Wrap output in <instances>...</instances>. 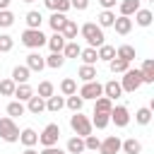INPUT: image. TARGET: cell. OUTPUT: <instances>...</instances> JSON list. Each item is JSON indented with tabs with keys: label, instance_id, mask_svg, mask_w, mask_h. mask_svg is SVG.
<instances>
[{
	"label": "cell",
	"instance_id": "74e56055",
	"mask_svg": "<svg viewBox=\"0 0 154 154\" xmlns=\"http://www.w3.org/2000/svg\"><path fill=\"white\" fill-rule=\"evenodd\" d=\"M65 19H67V17H65V12H53V14H51V19H48V24H51V29H53V31H60V29H63V24H65Z\"/></svg>",
	"mask_w": 154,
	"mask_h": 154
},
{
	"label": "cell",
	"instance_id": "4dcf8cb0",
	"mask_svg": "<svg viewBox=\"0 0 154 154\" xmlns=\"http://www.w3.org/2000/svg\"><path fill=\"white\" fill-rule=\"evenodd\" d=\"M96 103H94V111H99V113H111V108H113V101L108 99V96H99V99H94Z\"/></svg>",
	"mask_w": 154,
	"mask_h": 154
},
{
	"label": "cell",
	"instance_id": "1f68e13d",
	"mask_svg": "<svg viewBox=\"0 0 154 154\" xmlns=\"http://www.w3.org/2000/svg\"><path fill=\"white\" fill-rule=\"evenodd\" d=\"M41 22H43L41 12H36V10L26 12V29H41Z\"/></svg>",
	"mask_w": 154,
	"mask_h": 154
},
{
	"label": "cell",
	"instance_id": "f907efd6",
	"mask_svg": "<svg viewBox=\"0 0 154 154\" xmlns=\"http://www.w3.org/2000/svg\"><path fill=\"white\" fill-rule=\"evenodd\" d=\"M10 2H12V0H0V10H7V7H10Z\"/></svg>",
	"mask_w": 154,
	"mask_h": 154
},
{
	"label": "cell",
	"instance_id": "f546056e",
	"mask_svg": "<svg viewBox=\"0 0 154 154\" xmlns=\"http://www.w3.org/2000/svg\"><path fill=\"white\" fill-rule=\"evenodd\" d=\"M34 94H38L41 99H48V96H53V94H55V87H53V82L43 79V82H38V89H36Z\"/></svg>",
	"mask_w": 154,
	"mask_h": 154
},
{
	"label": "cell",
	"instance_id": "ee69618b",
	"mask_svg": "<svg viewBox=\"0 0 154 154\" xmlns=\"http://www.w3.org/2000/svg\"><path fill=\"white\" fill-rule=\"evenodd\" d=\"M14 82H12V77L10 79H0V96H12L14 94Z\"/></svg>",
	"mask_w": 154,
	"mask_h": 154
},
{
	"label": "cell",
	"instance_id": "9c48e42d",
	"mask_svg": "<svg viewBox=\"0 0 154 154\" xmlns=\"http://www.w3.org/2000/svg\"><path fill=\"white\" fill-rule=\"evenodd\" d=\"M120 152V137L108 135L101 144H99V154H118Z\"/></svg>",
	"mask_w": 154,
	"mask_h": 154
},
{
	"label": "cell",
	"instance_id": "4fadbf2b",
	"mask_svg": "<svg viewBox=\"0 0 154 154\" xmlns=\"http://www.w3.org/2000/svg\"><path fill=\"white\" fill-rule=\"evenodd\" d=\"M120 94H123V87H120V82H116V79H108V82L103 84V96H108L111 101H116Z\"/></svg>",
	"mask_w": 154,
	"mask_h": 154
},
{
	"label": "cell",
	"instance_id": "681fc988",
	"mask_svg": "<svg viewBox=\"0 0 154 154\" xmlns=\"http://www.w3.org/2000/svg\"><path fill=\"white\" fill-rule=\"evenodd\" d=\"M116 2H118V0H99V5H101L103 10H111V7H116Z\"/></svg>",
	"mask_w": 154,
	"mask_h": 154
},
{
	"label": "cell",
	"instance_id": "6da1fadb",
	"mask_svg": "<svg viewBox=\"0 0 154 154\" xmlns=\"http://www.w3.org/2000/svg\"><path fill=\"white\" fill-rule=\"evenodd\" d=\"M79 34L84 36V41L89 43V48H99L101 43H106V36H103V29L96 24V22H87L79 26Z\"/></svg>",
	"mask_w": 154,
	"mask_h": 154
},
{
	"label": "cell",
	"instance_id": "7402d4cb",
	"mask_svg": "<svg viewBox=\"0 0 154 154\" xmlns=\"http://www.w3.org/2000/svg\"><path fill=\"white\" fill-rule=\"evenodd\" d=\"M67 154H82L84 152V137H79V135H75V137H70L67 140V149H65Z\"/></svg>",
	"mask_w": 154,
	"mask_h": 154
},
{
	"label": "cell",
	"instance_id": "f1b7e54d",
	"mask_svg": "<svg viewBox=\"0 0 154 154\" xmlns=\"http://www.w3.org/2000/svg\"><path fill=\"white\" fill-rule=\"evenodd\" d=\"M96 55H99V60L111 63V60L116 58V48H113V46H108V43H101V46H99V51H96Z\"/></svg>",
	"mask_w": 154,
	"mask_h": 154
},
{
	"label": "cell",
	"instance_id": "cb8c5ba5",
	"mask_svg": "<svg viewBox=\"0 0 154 154\" xmlns=\"http://www.w3.org/2000/svg\"><path fill=\"white\" fill-rule=\"evenodd\" d=\"M96 19H99L96 24H99L101 29H108V26H113V22H116V12H113V10H101V14H99Z\"/></svg>",
	"mask_w": 154,
	"mask_h": 154
},
{
	"label": "cell",
	"instance_id": "f6af8a7d",
	"mask_svg": "<svg viewBox=\"0 0 154 154\" xmlns=\"http://www.w3.org/2000/svg\"><path fill=\"white\" fill-rule=\"evenodd\" d=\"M14 46V38L10 34H0V53H10Z\"/></svg>",
	"mask_w": 154,
	"mask_h": 154
},
{
	"label": "cell",
	"instance_id": "7a4b0ae2",
	"mask_svg": "<svg viewBox=\"0 0 154 154\" xmlns=\"http://www.w3.org/2000/svg\"><path fill=\"white\" fill-rule=\"evenodd\" d=\"M70 128L75 130V135H79V137H87V135H91V120L87 118V116H82V111H75V116H70Z\"/></svg>",
	"mask_w": 154,
	"mask_h": 154
},
{
	"label": "cell",
	"instance_id": "c3c4849f",
	"mask_svg": "<svg viewBox=\"0 0 154 154\" xmlns=\"http://www.w3.org/2000/svg\"><path fill=\"white\" fill-rule=\"evenodd\" d=\"M38 154H67V152H63L60 147H55V144H53V147H43Z\"/></svg>",
	"mask_w": 154,
	"mask_h": 154
},
{
	"label": "cell",
	"instance_id": "277c9868",
	"mask_svg": "<svg viewBox=\"0 0 154 154\" xmlns=\"http://www.w3.org/2000/svg\"><path fill=\"white\" fill-rule=\"evenodd\" d=\"M22 43H24L26 48L36 51V48L46 46V36H43L41 29H24V31H22Z\"/></svg>",
	"mask_w": 154,
	"mask_h": 154
},
{
	"label": "cell",
	"instance_id": "d6a6232c",
	"mask_svg": "<svg viewBox=\"0 0 154 154\" xmlns=\"http://www.w3.org/2000/svg\"><path fill=\"white\" fill-rule=\"evenodd\" d=\"M135 55H137V53H135V48H132V46H128V43H125V46H120V48H116V58H123V60H128V63H132V60H135Z\"/></svg>",
	"mask_w": 154,
	"mask_h": 154
},
{
	"label": "cell",
	"instance_id": "3957f363",
	"mask_svg": "<svg viewBox=\"0 0 154 154\" xmlns=\"http://www.w3.org/2000/svg\"><path fill=\"white\" fill-rule=\"evenodd\" d=\"M0 140H5V142H17L19 140V128H17V123H14V118H0Z\"/></svg>",
	"mask_w": 154,
	"mask_h": 154
},
{
	"label": "cell",
	"instance_id": "ac0fdd59",
	"mask_svg": "<svg viewBox=\"0 0 154 154\" xmlns=\"http://www.w3.org/2000/svg\"><path fill=\"white\" fill-rule=\"evenodd\" d=\"M29 75H31V70L26 65H17L12 70V82L14 84H24V82H29Z\"/></svg>",
	"mask_w": 154,
	"mask_h": 154
},
{
	"label": "cell",
	"instance_id": "d4e9b609",
	"mask_svg": "<svg viewBox=\"0 0 154 154\" xmlns=\"http://www.w3.org/2000/svg\"><path fill=\"white\" fill-rule=\"evenodd\" d=\"M140 10V0H120V14L123 17H132Z\"/></svg>",
	"mask_w": 154,
	"mask_h": 154
},
{
	"label": "cell",
	"instance_id": "f5cc1de1",
	"mask_svg": "<svg viewBox=\"0 0 154 154\" xmlns=\"http://www.w3.org/2000/svg\"><path fill=\"white\" fill-rule=\"evenodd\" d=\"M22 2H36V0H22Z\"/></svg>",
	"mask_w": 154,
	"mask_h": 154
},
{
	"label": "cell",
	"instance_id": "484cf974",
	"mask_svg": "<svg viewBox=\"0 0 154 154\" xmlns=\"http://www.w3.org/2000/svg\"><path fill=\"white\" fill-rule=\"evenodd\" d=\"M79 51H82V46H79L77 41H65V46H63L65 60H67V58H79Z\"/></svg>",
	"mask_w": 154,
	"mask_h": 154
},
{
	"label": "cell",
	"instance_id": "d6986e66",
	"mask_svg": "<svg viewBox=\"0 0 154 154\" xmlns=\"http://www.w3.org/2000/svg\"><path fill=\"white\" fill-rule=\"evenodd\" d=\"M77 77H79L82 82H91V79H96V77H99L96 65H82V67L77 70Z\"/></svg>",
	"mask_w": 154,
	"mask_h": 154
},
{
	"label": "cell",
	"instance_id": "83f0119b",
	"mask_svg": "<svg viewBox=\"0 0 154 154\" xmlns=\"http://www.w3.org/2000/svg\"><path fill=\"white\" fill-rule=\"evenodd\" d=\"M152 19H154L152 10H142V7H140V10L135 12V22H137L140 26H149V24H152Z\"/></svg>",
	"mask_w": 154,
	"mask_h": 154
},
{
	"label": "cell",
	"instance_id": "e575fe53",
	"mask_svg": "<svg viewBox=\"0 0 154 154\" xmlns=\"http://www.w3.org/2000/svg\"><path fill=\"white\" fill-rule=\"evenodd\" d=\"M65 65V55L63 53H51L48 58H46V67H51V70H58V67H63Z\"/></svg>",
	"mask_w": 154,
	"mask_h": 154
},
{
	"label": "cell",
	"instance_id": "bcb514c9",
	"mask_svg": "<svg viewBox=\"0 0 154 154\" xmlns=\"http://www.w3.org/2000/svg\"><path fill=\"white\" fill-rule=\"evenodd\" d=\"M12 24H14V14H12L10 10H0V26L7 29V26H12Z\"/></svg>",
	"mask_w": 154,
	"mask_h": 154
},
{
	"label": "cell",
	"instance_id": "5bb4252c",
	"mask_svg": "<svg viewBox=\"0 0 154 154\" xmlns=\"http://www.w3.org/2000/svg\"><path fill=\"white\" fill-rule=\"evenodd\" d=\"M26 111H29V113H34V116L43 113V111H46V99H41L38 94H34V96L26 101Z\"/></svg>",
	"mask_w": 154,
	"mask_h": 154
},
{
	"label": "cell",
	"instance_id": "603a6c76",
	"mask_svg": "<svg viewBox=\"0 0 154 154\" xmlns=\"http://www.w3.org/2000/svg\"><path fill=\"white\" fill-rule=\"evenodd\" d=\"M120 149H123L125 154H140V152H142V142L135 140V137H128L125 142H120Z\"/></svg>",
	"mask_w": 154,
	"mask_h": 154
},
{
	"label": "cell",
	"instance_id": "ffe728a7",
	"mask_svg": "<svg viewBox=\"0 0 154 154\" xmlns=\"http://www.w3.org/2000/svg\"><path fill=\"white\" fill-rule=\"evenodd\" d=\"M12 96H17V101H29L34 96V89L29 87V82H24V84H17L14 87V94Z\"/></svg>",
	"mask_w": 154,
	"mask_h": 154
},
{
	"label": "cell",
	"instance_id": "11a10c76",
	"mask_svg": "<svg viewBox=\"0 0 154 154\" xmlns=\"http://www.w3.org/2000/svg\"><path fill=\"white\" fill-rule=\"evenodd\" d=\"M82 154H84V152H82Z\"/></svg>",
	"mask_w": 154,
	"mask_h": 154
},
{
	"label": "cell",
	"instance_id": "8d00e7d4",
	"mask_svg": "<svg viewBox=\"0 0 154 154\" xmlns=\"http://www.w3.org/2000/svg\"><path fill=\"white\" fill-rule=\"evenodd\" d=\"M108 123H111V116H108V113H99V111H94V118H91V128H99V130H103Z\"/></svg>",
	"mask_w": 154,
	"mask_h": 154
},
{
	"label": "cell",
	"instance_id": "52a82bcc",
	"mask_svg": "<svg viewBox=\"0 0 154 154\" xmlns=\"http://www.w3.org/2000/svg\"><path fill=\"white\" fill-rule=\"evenodd\" d=\"M103 94V84H99V79H91V82H84L82 89H79V96L82 99H99Z\"/></svg>",
	"mask_w": 154,
	"mask_h": 154
},
{
	"label": "cell",
	"instance_id": "f35d334b",
	"mask_svg": "<svg viewBox=\"0 0 154 154\" xmlns=\"http://www.w3.org/2000/svg\"><path fill=\"white\" fill-rule=\"evenodd\" d=\"M108 67H111V72H113V75H118V72L130 70V63H128V60H123V58H113V60L108 63Z\"/></svg>",
	"mask_w": 154,
	"mask_h": 154
},
{
	"label": "cell",
	"instance_id": "e0dca14e",
	"mask_svg": "<svg viewBox=\"0 0 154 154\" xmlns=\"http://www.w3.org/2000/svg\"><path fill=\"white\" fill-rule=\"evenodd\" d=\"M46 43H48L51 53H63L65 38H63V34H60V31H53V36H51V38H46Z\"/></svg>",
	"mask_w": 154,
	"mask_h": 154
},
{
	"label": "cell",
	"instance_id": "7c38bea8",
	"mask_svg": "<svg viewBox=\"0 0 154 154\" xmlns=\"http://www.w3.org/2000/svg\"><path fill=\"white\" fill-rule=\"evenodd\" d=\"M60 34H63V38H65V41H75V38H77V34H79L77 22H75V19H65V24H63Z\"/></svg>",
	"mask_w": 154,
	"mask_h": 154
},
{
	"label": "cell",
	"instance_id": "4316f807",
	"mask_svg": "<svg viewBox=\"0 0 154 154\" xmlns=\"http://www.w3.org/2000/svg\"><path fill=\"white\" fill-rule=\"evenodd\" d=\"M43 5L51 12H67L70 10V0H43Z\"/></svg>",
	"mask_w": 154,
	"mask_h": 154
},
{
	"label": "cell",
	"instance_id": "ba28073f",
	"mask_svg": "<svg viewBox=\"0 0 154 154\" xmlns=\"http://www.w3.org/2000/svg\"><path fill=\"white\" fill-rule=\"evenodd\" d=\"M108 116H111V123H116V128H125L130 123V111L125 106H113Z\"/></svg>",
	"mask_w": 154,
	"mask_h": 154
},
{
	"label": "cell",
	"instance_id": "8fae6325",
	"mask_svg": "<svg viewBox=\"0 0 154 154\" xmlns=\"http://www.w3.org/2000/svg\"><path fill=\"white\" fill-rule=\"evenodd\" d=\"M26 67H29L31 72H41V70L46 67V58H43L41 53H36V51H34V53H29V55H26Z\"/></svg>",
	"mask_w": 154,
	"mask_h": 154
},
{
	"label": "cell",
	"instance_id": "816d5d0a",
	"mask_svg": "<svg viewBox=\"0 0 154 154\" xmlns=\"http://www.w3.org/2000/svg\"><path fill=\"white\" fill-rule=\"evenodd\" d=\"M24 154H38V152H34V147H26V149H24Z\"/></svg>",
	"mask_w": 154,
	"mask_h": 154
},
{
	"label": "cell",
	"instance_id": "5b68a950",
	"mask_svg": "<svg viewBox=\"0 0 154 154\" xmlns=\"http://www.w3.org/2000/svg\"><path fill=\"white\" fill-rule=\"evenodd\" d=\"M123 75H125V77L120 79V87H123V91H128V94H135V91L142 87V72H140V70H125Z\"/></svg>",
	"mask_w": 154,
	"mask_h": 154
},
{
	"label": "cell",
	"instance_id": "9a60e30c",
	"mask_svg": "<svg viewBox=\"0 0 154 154\" xmlns=\"http://www.w3.org/2000/svg\"><path fill=\"white\" fill-rule=\"evenodd\" d=\"M19 142H22L24 147H34V144H38V132H36L34 128H24V130L19 132Z\"/></svg>",
	"mask_w": 154,
	"mask_h": 154
},
{
	"label": "cell",
	"instance_id": "ab89813d",
	"mask_svg": "<svg viewBox=\"0 0 154 154\" xmlns=\"http://www.w3.org/2000/svg\"><path fill=\"white\" fill-rule=\"evenodd\" d=\"M82 103H84V99L79 96V94H70L67 99H65V106L75 113V111H82Z\"/></svg>",
	"mask_w": 154,
	"mask_h": 154
},
{
	"label": "cell",
	"instance_id": "db71d44e",
	"mask_svg": "<svg viewBox=\"0 0 154 154\" xmlns=\"http://www.w3.org/2000/svg\"><path fill=\"white\" fill-rule=\"evenodd\" d=\"M147 2H154V0H147Z\"/></svg>",
	"mask_w": 154,
	"mask_h": 154
},
{
	"label": "cell",
	"instance_id": "7dc6e473",
	"mask_svg": "<svg viewBox=\"0 0 154 154\" xmlns=\"http://www.w3.org/2000/svg\"><path fill=\"white\" fill-rule=\"evenodd\" d=\"M70 7H75V10H87L89 7V0H70Z\"/></svg>",
	"mask_w": 154,
	"mask_h": 154
},
{
	"label": "cell",
	"instance_id": "7bdbcfd3",
	"mask_svg": "<svg viewBox=\"0 0 154 154\" xmlns=\"http://www.w3.org/2000/svg\"><path fill=\"white\" fill-rule=\"evenodd\" d=\"M99 144H101V140L96 135H87L84 137V152H99Z\"/></svg>",
	"mask_w": 154,
	"mask_h": 154
},
{
	"label": "cell",
	"instance_id": "d590c367",
	"mask_svg": "<svg viewBox=\"0 0 154 154\" xmlns=\"http://www.w3.org/2000/svg\"><path fill=\"white\" fill-rule=\"evenodd\" d=\"M24 111H26V106H24V101H10V103H7V116H10V118H17V116H24Z\"/></svg>",
	"mask_w": 154,
	"mask_h": 154
},
{
	"label": "cell",
	"instance_id": "60d3db41",
	"mask_svg": "<svg viewBox=\"0 0 154 154\" xmlns=\"http://www.w3.org/2000/svg\"><path fill=\"white\" fill-rule=\"evenodd\" d=\"M60 91H63L65 96H70V94H77V82H75L72 77H65V79L60 82Z\"/></svg>",
	"mask_w": 154,
	"mask_h": 154
},
{
	"label": "cell",
	"instance_id": "2e32d148",
	"mask_svg": "<svg viewBox=\"0 0 154 154\" xmlns=\"http://www.w3.org/2000/svg\"><path fill=\"white\" fill-rule=\"evenodd\" d=\"M140 72H142V84H152V82H154V60L147 58V60L142 63Z\"/></svg>",
	"mask_w": 154,
	"mask_h": 154
},
{
	"label": "cell",
	"instance_id": "836d02e7",
	"mask_svg": "<svg viewBox=\"0 0 154 154\" xmlns=\"http://www.w3.org/2000/svg\"><path fill=\"white\" fill-rule=\"evenodd\" d=\"M79 58H82L84 65H96V60H99L96 48H82V51H79Z\"/></svg>",
	"mask_w": 154,
	"mask_h": 154
},
{
	"label": "cell",
	"instance_id": "8992f818",
	"mask_svg": "<svg viewBox=\"0 0 154 154\" xmlns=\"http://www.w3.org/2000/svg\"><path fill=\"white\" fill-rule=\"evenodd\" d=\"M58 137H60V125L48 123L43 128V132L38 135V142H41V147H53V144H58Z\"/></svg>",
	"mask_w": 154,
	"mask_h": 154
},
{
	"label": "cell",
	"instance_id": "30bf717a",
	"mask_svg": "<svg viewBox=\"0 0 154 154\" xmlns=\"http://www.w3.org/2000/svg\"><path fill=\"white\" fill-rule=\"evenodd\" d=\"M113 29H116V34H120V36H128V34L132 31V19H130V17H123V14H118V17H116V22H113Z\"/></svg>",
	"mask_w": 154,
	"mask_h": 154
},
{
	"label": "cell",
	"instance_id": "b9f144b4",
	"mask_svg": "<svg viewBox=\"0 0 154 154\" xmlns=\"http://www.w3.org/2000/svg\"><path fill=\"white\" fill-rule=\"evenodd\" d=\"M135 120L140 123V125H149L152 123V108H137V113H135Z\"/></svg>",
	"mask_w": 154,
	"mask_h": 154
},
{
	"label": "cell",
	"instance_id": "44dd1931",
	"mask_svg": "<svg viewBox=\"0 0 154 154\" xmlns=\"http://www.w3.org/2000/svg\"><path fill=\"white\" fill-rule=\"evenodd\" d=\"M63 108H65V99H63V96L53 94V96H48V99H46V111L58 113V111H63Z\"/></svg>",
	"mask_w": 154,
	"mask_h": 154
}]
</instances>
